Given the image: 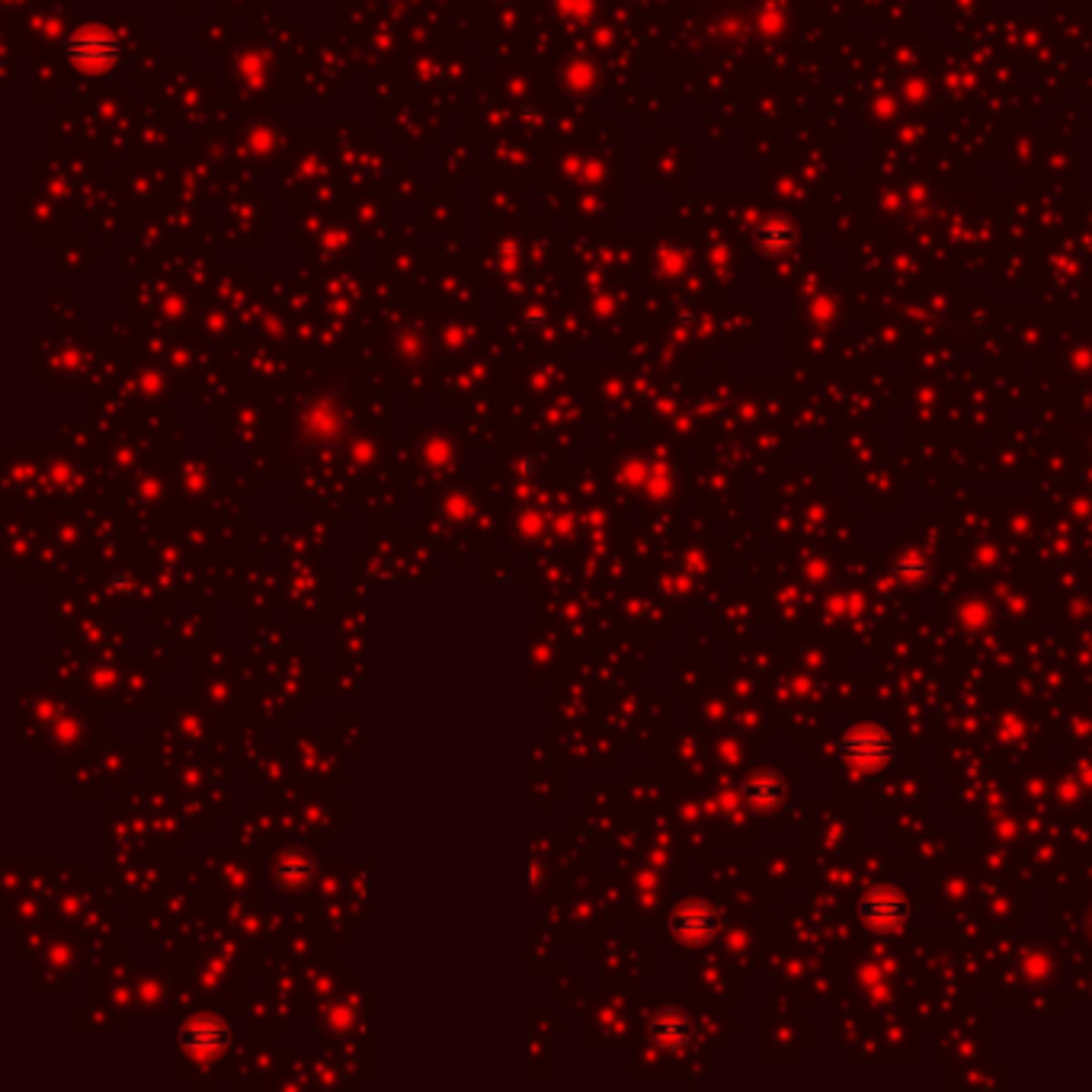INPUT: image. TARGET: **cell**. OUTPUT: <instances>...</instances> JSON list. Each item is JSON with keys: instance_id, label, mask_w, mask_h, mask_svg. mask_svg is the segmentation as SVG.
I'll list each match as a JSON object with an SVG mask.
<instances>
[{"instance_id": "obj_1", "label": "cell", "mask_w": 1092, "mask_h": 1092, "mask_svg": "<svg viewBox=\"0 0 1092 1092\" xmlns=\"http://www.w3.org/2000/svg\"><path fill=\"white\" fill-rule=\"evenodd\" d=\"M840 753L843 760L859 769V772H875L884 769L894 760V740L884 728L878 724H862L852 728L843 740H840Z\"/></svg>"}, {"instance_id": "obj_2", "label": "cell", "mask_w": 1092, "mask_h": 1092, "mask_svg": "<svg viewBox=\"0 0 1092 1092\" xmlns=\"http://www.w3.org/2000/svg\"><path fill=\"white\" fill-rule=\"evenodd\" d=\"M859 913L868 926L881 929V932H894L910 919V907L907 897L897 887H871L862 900H859Z\"/></svg>"}, {"instance_id": "obj_3", "label": "cell", "mask_w": 1092, "mask_h": 1092, "mask_svg": "<svg viewBox=\"0 0 1092 1092\" xmlns=\"http://www.w3.org/2000/svg\"><path fill=\"white\" fill-rule=\"evenodd\" d=\"M718 929V913L702 903V900H692V903H683L677 913H673V932L689 942V945H699V942H708Z\"/></svg>"}, {"instance_id": "obj_4", "label": "cell", "mask_w": 1092, "mask_h": 1092, "mask_svg": "<svg viewBox=\"0 0 1092 1092\" xmlns=\"http://www.w3.org/2000/svg\"><path fill=\"white\" fill-rule=\"evenodd\" d=\"M744 798L756 811H772L785 801V782L776 772H756L744 785Z\"/></svg>"}, {"instance_id": "obj_5", "label": "cell", "mask_w": 1092, "mask_h": 1092, "mask_svg": "<svg viewBox=\"0 0 1092 1092\" xmlns=\"http://www.w3.org/2000/svg\"><path fill=\"white\" fill-rule=\"evenodd\" d=\"M654 1038L664 1044V1047H680L686 1044L689 1038V1022L683 1012H661L657 1022H654Z\"/></svg>"}, {"instance_id": "obj_6", "label": "cell", "mask_w": 1092, "mask_h": 1092, "mask_svg": "<svg viewBox=\"0 0 1092 1092\" xmlns=\"http://www.w3.org/2000/svg\"><path fill=\"white\" fill-rule=\"evenodd\" d=\"M926 571H929V565H926L919 555H903V558L897 561V574H903V577H910V581L926 577Z\"/></svg>"}, {"instance_id": "obj_7", "label": "cell", "mask_w": 1092, "mask_h": 1092, "mask_svg": "<svg viewBox=\"0 0 1092 1092\" xmlns=\"http://www.w3.org/2000/svg\"><path fill=\"white\" fill-rule=\"evenodd\" d=\"M1089 926H1092V919H1089Z\"/></svg>"}]
</instances>
